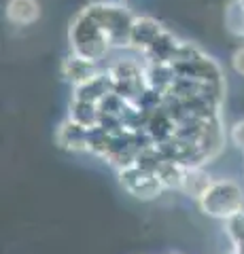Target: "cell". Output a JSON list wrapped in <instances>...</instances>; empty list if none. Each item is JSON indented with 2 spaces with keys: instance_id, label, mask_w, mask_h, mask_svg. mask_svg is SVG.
Segmentation results:
<instances>
[{
  "instance_id": "cell-1",
  "label": "cell",
  "mask_w": 244,
  "mask_h": 254,
  "mask_svg": "<svg viewBox=\"0 0 244 254\" xmlns=\"http://www.w3.org/2000/svg\"><path fill=\"white\" fill-rule=\"evenodd\" d=\"M68 43H70V51L73 53H79V55H83V58L93 60L98 64L111 51H115L104 28L85 9L79 11L75 15V19L70 21Z\"/></svg>"
},
{
  "instance_id": "cell-2",
  "label": "cell",
  "mask_w": 244,
  "mask_h": 254,
  "mask_svg": "<svg viewBox=\"0 0 244 254\" xmlns=\"http://www.w3.org/2000/svg\"><path fill=\"white\" fill-rule=\"evenodd\" d=\"M198 205L206 216L227 220L234 214L244 210V187L234 178L212 180L206 193L198 199Z\"/></svg>"
},
{
  "instance_id": "cell-3",
  "label": "cell",
  "mask_w": 244,
  "mask_h": 254,
  "mask_svg": "<svg viewBox=\"0 0 244 254\" xmlns=\"http://www.w3.org/2000/svg\"><path fill=\"white\" fill-rule=\"evenodd\" d=\"M93 19H96L111 38L113 49H130V34L134 15L123 2H113V0H100L89 6H85Z\"/></svg>"
},
{
  "instance_id": "cell-4",
  "label": "cell",
  "mask_w": 244,
  "mask_h": 254,
  "mask_svg": "<svg viewBox=\"0 0 244 254\" xmlns=\"http://www.w3.org/2000/svg\"><path fill=\"white\" fill-rule=\"evenodd\" d=\"M108 76L113 81V89L123 95L125 100L140 104L149 91L147 72H145V62L136 58H119L106 68Z\"/></svg>"
},
{
  "instance_id": "cell-5",
  "label": "cell",
  "mask_w": 244,
  "mask_h": 254,
  "mask_svg": "<svg viewBox=\"0 0 244 254\" xmlns=\"http://www.w3.org/2000/svg\"><path fill=\"white\" fill-rule=\"evenodd\" d=\"M117 178H119V185L125 193H130L134 199H140V201H153L166 190L155 172L147 170L138 163L119 170Z\"/></svg>"
},
{
  "instance_id": "cell-6",
  "label": "cell",
  "mask_w": 244,
  "mask_h": 254,
  "mask_svg": "<svg viewBox=\"0 0 244 254\" xmlns=\"http://www.w3.org/2000/svg\"><path fill=\"white\" fill-rule=\"evenodd\" d=\"M163 32H166V28L157 19L149 17V15H136L132 23V34H130V51H134L138 58L145 55L160 41V36Z\"/></svg>"
},
{
  "instance_id": "cell-7",
  "label": "cell",
  "mask_w": 244,
  "mask_h": 254,
  "mask_svg": "<svg viewBox=\"0 0 244 254\" xmlns=\"http://www.w3.org/2000/svg\"><path fill=\"white\" fill-rule=\"evenodd\" d=\"M56 144L68 153H89V129L66 117L56 131Z\"/></svg>"
},
{
  "instance_id": "cell-8",
  "label": "cell",
  "mask_w": 244,
  "mask_h": 254,
  "mask_svg": "<svg viewBox=\"0 0 244 254\" xmlns=\"http://www.w3.org/2000/svg\"><path fill=\"white\" fill-rule=\"evenodd\" d=\"M100 70L102 68L98 66V62L87 60V58H83V55H79V53H73V51H70V55H66L64 62H62V74H64L66 81L73 85V89L91 81Z\"/></svg>"
},
{
  "instance_id": "cell-9",
  "label": "cell",
  "mask_w": 244,
  "mask_h": 254,
  "mask_svg": "<svg viewBox=\"0 0 244 254\" xmlns=\"http://www.w3.org/2000/svg\"><path fill=\"white\" fill-rule=\"evenodd\" d=\"M113 89V81L108 76L106 70H100V72L87 81L85 85H79L73 89V98L75 100H85V102H91V104H100L102 100L106 98Z\"/></svg>"
},
{
  "instance_id": "cell-10",
  "label": "cell",
  "mask_w": 244,
  "mask_h": 254,
  "mask_svg": "<svg viewBox=\"0 0 244 254\" xmlns=\"http://www.w3.org/2000/svg\"><path fill=\"white\" fill-rule=\"evenodd\" d=\"M6 21L13 26H32L41 17L38 0H9L4 6Z\"/></svg>"
},
{
  "instance_id": "cell-11",
  "label": "cell",
  "mask_w": 244,
  "mask_h": 254,
  "mask_svg": "<svg viewBox=\"0 0 244 254\" xmlns=\"http://www.w3.org/2000/svg\"><path fill=\"white\" fill-rule=\"evenodd\" d=\"M187 168L189 165H185V163L174 161V159H170V157H163L160 161V165L155 168V174L166 190H180Z\"/></svg>"
},
{
  "instance_id": "cell-12",
  "label": "cell",
  "mask_w": 244,
  "mask_h": 254,
  "mask_svg": "<svg viewBox=\"0 0 244 254\" xmlns=\"http://www.w3.org/2000/svg\"><path fill=\"white\" fill-rule=\"evenodd\" d=\"M68 119H73L75 123L83 125L85 129H96L102 123V117H100V106L98 104H91V102H85V100H75L70 102V108H68Z\"/></svg>"
},
{
  "instance_id": "cell-13",
  "label": "cell",
  "mask_w": 244,
  "mask_h": 254,
  "mask_svg": "<svg viewBox=\"0 0 244 254\" xmlns=\"http://www.w3.org/2000/svg\"><path fill=\"white\" fill-rule=\"evenodd\" d=\"M212 178L210 174L204 170V165H195V168H187L185 174V180H183V187H180V193H185L187 197L198 201L200 197L206 193V189L212 185Z\"/></svg>"
},
{
  "instance_id": "cell-14",
  "label": "cell",
  "mask_w": 244,
  "mask_h": 254,
  "mask_svg": "<svg viewBox=\"0 0 244 254\" xmlns=\"http://www.w3.org/2000/svg\"><path fill=\"white\" fill-rule=\"evenodd\" d=\"M225 28L232 36L244 38V4L240 0H230L225 6Z\"/></svg>"
},
{
  "instance_id": "cell-15",
  "label": "cell",
  "mask_w": 244,
  "mask_h": 254,
  "mask_svg": "<svg viewBox=\"0 0 244 254\" xmlns=\"http://www.w3.org/2000/svg\"><path fill=\"white\" fill-rule=\"evenodd\" d=\"M225 222V235H227V240L232 242V246H240L244 244V210L238 212V214H234V216H230Z\"/></svg>"
},
{
  "instance_id": "cell-16",
  "label": "cell",
  "mask_w": 244,
  "mask_h": 254,
  "mask_svg": "<svg viewBox=\"0 0 244 254\" xmlns=\"http://www.w3.org/2000/svg\"><path fill=\"white\" fill-rule=\"evenodd\" d=\"M227 136H230L232 144L244 153V119H242V121H236V123L230 127V133H227Z\"/></svg>"
},
{
  "instance_id": "cell-17",
  "label": "cell",
  "mask_w": 244,
  "mask_h": 254,
  "mask_svg": "<svg viewBox=\"0 0 244 254\" xmlns=\"http://www.w3.org/2000/svg\"><path fill=\"white\" fill-rule=\"evenodd\" d=\"M232 68L236 74H240L244 78V45L232 53Z\"/></svg>"
},
{
  "instance_id": "cell-18",
  "label": "cell",
  "mask_w": 244,
  "mask_h": 254,
  "mask_svg": "<svg viewBox=\"0 0 244 254\" xmlns=\"http://www.w3.org/2000/svg\"><path fill=\"white\" fill-rule=\"evenodd\" d=\"M230 254H244V252H242L240 248H232V252H230Z\"/></svg>"
},
{
  "instance_id": "cell-19",
  "label": "cell",
  "mask_w": 244,
  "mask_h": 254,
  "mask_svg": "<svg viewBox=\"0 0 244 254\" xmlns=\"http://www.w3.org/2000/svg\"><path fill=\"white\" fill-rule=\"evenodd\" d=\"M113 2H128V0H113Z\"/></svg>"
},
{
  "instance_id": "cell-20",
  "label": "cell",
  "mask_w": 244,
  "mask_h": 254,
  "mask_svg": "<svg viewBox=\"0 0 244 254\" xmlns=\"http://www.w3.org/2000/svg\"><path fill=\"white\" fill-rule=\"evenodd\" d=\"M240 2H242V4H244V0H240Z\"/></svg>"
}]
</instances>
